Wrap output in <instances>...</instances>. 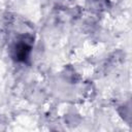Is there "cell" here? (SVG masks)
Instances as JSON below:
<instances>
[{
	"label": "cell",
	"instance_id": "1",
	"mask_svg": "<svg viewBox=\"0 0 132 132\" xmlns=\"http://www.w3.org/2000/svg\"><path fill=\"white\" fill-rule=\"evenodd\" d=\"M34 45V37L31 34H23L16 37L10 47L11 59L19 64H27L30 61Z\"/></svg>",
	"mask_w": 132,
	"mask_h": 132
}]
</instances>
